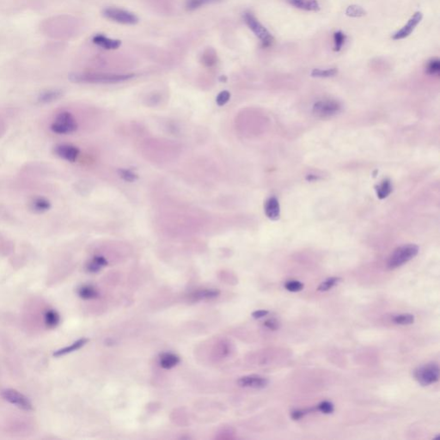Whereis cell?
<instances>
[{
    "mask_svg": "<svg viewBox=\"0 0 440 440\" xmlns=\"http://www.w3.org/2000/svg\"><path fill=\"white\" fill-rule=\"evenodd\" d=\"M134 74H114V73H103V72H82V73H72L69 76V79L74 82L83 83H117L125 82L134 78Z\"/></svg>",
    "mask_w": 440,
    "mask_h": 440,
    "instance_id": "1",
    "label": "cell"
},
{
    "mask_svg": "<svg viewBox=\"0 0 440 440\" xmlns=\"http://www.w3.org/2000/svg\"><path fill=\"white\" fill-rule=\"evenodd\" d=\"M419 253V247L415 244H407L397 248L388 261V268L395 269L409 262Z\"/></svg>",
    "mask_w": 440,
    "mask_h": 440,
    "instance_id": "2",
    "label": "cell"
},
{
    "mask_svg": "<svg viewBox=\"0 0 440 440\" xmlns=\"http://www.w3.org/2000/svg\"><path fill=\"white\" fill-rule=\"evenodd\" d=\"M78 127V122L72 113L68 111H62L55 117L50 129L55 134L66 135L75 133Z\"/></svg>",
    "mask_w": 440,
    "mask_h": 440,
    "instance_id": "3",
    "label": "cell"
},
{
    "mask_svg": "<svg viewBox=\"0 0 440 440\" xmlns=\"http://www.w3.org/2000/svg\"><path fill=\"white\" fill-rule=\"evenodd\" d=\"M244 19L245 24L249 28L255 36L261 41V44L264 48H269L275 42V38L271 33L259 22L257 18L250 12L244 13Z\"/></svg>",
    "mask_w": 440,
    "mask_h": 440,
    "instance_id": "4",
    "label": "cell"
},
{
    "mask_svg": "<svg viewBox=\"0 0 440 440\" xmlns=\"http://www.w3.org/2000/svg\"><path fill=\"white\" fill-rule=\"evenodd\" d=\"M413 376L416 381L423 386L433 385L440 379V367L436 363H430L417 368Z\"/></svg>",
    "mask_w": 440,
    "mask_h": 440,
    "instance_id": "5",
    "label": "cell"
},
{
    "mask_svg": "<svg viewBox=\"0 0 440 440\" xmlns=\"http://www.w3.org/2000/svg\"><path fill=\"white\" fill-rule=\"evenodd\" d=\"M103 16L110 20L125 24V25H134L138 24V18L135 14L132 13L128 10L116 8V7H109L104 9L103 11Z\"/></svg>",
    "mask_w": 440,
    "mask_h": 440,
    "instance_id": "6",
    "label": "cell"
},
{
    "mask_svg": "<svg viewBox=\"0 0 440 440\" xmlns=\"http://www.w3.org/2000/svg\"><path fill=\"white\" fill-rule=\"evenodd\" d=\"M1 395L5 401L19 409L25 411H30L33 409V406L28 397L16 389L5 388L1 392Z\"/></svg>",
    "mask_w": 440,
    "mask_h": 440,
    "instance_id": "7",
    "label": "cell"
},
{
    "mask_svg": "<svg viewBox=\"0 0 440 440\" xmlns=\"http://www.w3.org/2000/svg\"><path fill=\"white\" fill-rule=\"evenodd\" d=\"M341 109L340 103L333 100H322L316 102L313 106V113L319 117L333 116L339 113Z\"/></svg>",
    "mask_w": 440,
    "mask_h": 440,
    "instance_id": "8",
    "label": "cell"
},
{
    "mask_svg": "<svg viewBox=\"0 0 440 440\" xmlns=\"http://www.w3.org/2000/svg\"><path fill=\"white\" fill-rule=\"evenodd\" d=\"M423 14L420 11L415 12L412 17L409 18L407 24H405L401 29H399L397 32H395V34L392 35V39L395 41H399V40L409 37V35L412 34V31L414 30L415 28L418 26V24L421 22Z\"/></svg>",
    "mask_w": 440,
    "mask_h": 440,
    "instance_id": "9",
    "label": "cell"
},
{
    "mask_svg": "<svg viewBox=\"0 0 440 440\" xmlns=\"http://www.w3.org/2000/svg\"><path fill=\"white\" fill-rule=\"evenodd\" d=\"M268 379L260 375H247L237 380V385L243 388H255L261 389L268 385Z\"/></svg>",
    "mask_w": 440,
    "mask_h": 440,
    "instance_id": "10",
    "label": "cell"
},
{
    "mask_svg": "<svg viewBox=\"0 0 440 440\" xmlns=\"http://www.w3.org/2000/svg\"><path fill=\"white\" fill-rule=\"evenodd\" d=\"M55 153L56 156H58V158L64 159L65 161L70 162V163H74L77 161V159L79 158V148L69 144H57L55 146Z\"/></svg>",
    "mask_w": 440,
    "mask_h": 440,
    "instance_id": "11",
    "label": "cell"
},
{
    "mask_svg": "<svg viewBox=\"0 0 440 440\" xmlns=\"http://www.w3.org/2000/svg\"><path fill=\"white\" fill-rule=\"evenodd\" d=\"M52 204L49 199L43 196H36L28 203V208L32 213L41 214L51 209Z\"/></svg>",
    "mask_w": 440,
    "mask_h": 440,
    "instance_id": "12",
    "label": "cell"
},
{
    "mask_svg": "<svg viewBox=\"0 0 440 440\" xmlns=\"http://www.w3.org/2000/svg\"><path fill=\"white\" fill-rule=\"evenodd\" d=\"M93 42L106 50H114L120 47L121 41L107 37L103 34H96L93 37Z\"/></svg>",
    "mask_w": 440,
    "mask_h": 440,
    "instance_id": "13",
    "label": "cell"
},
{
    "mask_svg": "<svg viewBox=\"0 0 440 440\" xmlns=\"http://www.w3.org/2000/svg\"><path fill=\"white\" fill-rule=\"evenodd\" d=\"M265 213L268 219L271 220H277L279 219L280 208L278 199L275 197H270L265 203Z\"/></svg>",
    "mask_w": 440,
    "mask_h": 440,
    "instance_id": "14",
    "label": "cell"
},
{
    "mask_svg": "<svg viewBox=\"0 0 440 440\" xmlns=\"http://www.w3.org/2000/svg\"><path fill=\"white\" fill-rule=\"evenodd\" d=\"M220 292L216 289H201L199 291L192 293L189 296L190 299L195 302V301H205V300H212L215 299L220 296Z\"/></svg>",
    "mask_w": 440,
    "mask_h": 440,
    "instance_id": "15",
    "label": "cell"
},
{
    "mask_svg": "<svg viewBox=\"0 0 440 440\" xmlns=\"http://www.w3.org/2000/svg\"><path fill=\"white\" fill-rule=\"evenodd\" d=\"M289 3L299 10L305 11H318L321 9L317 0H288Z\"/></svg>",
    "mask_w": 440,
    "mask_h": 440,
    "instance_id": "16",
    "label": "cell"
},
{
    "mask_svg": "<svg viewBox=\"0 0 440 440\" xmlns=\"http://www.w3.org/2000/svg\"><path fill=\"white\" fill-rule=\"evenodd\" d=\"M180 357L176 354L172 353H164L159 358V364L162 368L169 370L175 367L180 363Z\"/></svg>",
    "mask_w": 440,
    "mask_h": 440,
    "instance_id": "17",
    "label": "cell"
},
{
    "mask_svg": "<svg viewBox=\"0 0 440 440\" xmlns=\"http://www.w3.org/2000/svg\"><path fill=\"white\" fill-rule=\"evenodd\" d=\"M63 95L61 90L58 89H49V90H45L43 92L40 93V95L38 96V102L40 103H54L55 101H58Z\"/></svg>",
    "mask_w": 440,
    "mask_h": 440,
    "instance_id": "18",
    "label": "cell"
},
{
    "mask_svg": "<svg viewBox=\"0 0 440 440\" xmlns=\"http://www.w3.org/2000/svg\"><path fill=\"white\" fill-rule=\"evenodd\" d=\"M107 265H108V261L105 258L101 255H96L87 263L86 270L91 274H95V273L99 272L102 268L106 267Z\"/></svg>",
    "mask_w": 440,
    "mask_h": 440,
    "instance_id": "19",
    "label": "cell"
},
{
    "mask_svg": "<svg viewBox=\"0 0 440 440\" xmlns=\"http://www.w3.org/2000/svg\"><path fill=\"white\" fill-rule=\"evenodd\" d=\"M87 342H88V339H85V338L80 339V340H77V341H75L74 343L72 344V345L69 346V347H64V348H62V349L56 351L55 354H54V356H55V357H61V356L65 355V354H70V353H72V352H75V351L79 350L81 347H83Z\"/></svg>",
    "mask_w": 440,
    "mask_h": 440,
    "instance_id": "20",
    "label": "cell"
},
{
    "mask_svg": "<svg viewBox=\"0 0 440 440\" xmlns=\"http://www.w3.org/2000/svg\"><path fill=\"white\" fill-rule=\"evenodd\" d=\"M78 294L82 299H94L98 297V292L94 286L84 285L78 289Z\"/></svg>",
    "mask_w": 440,
    "mask_h": 440,
    "instance_id": "21",
    "label": "cell"
},
{
    "mask_svg": "<svg viewBox=\"0 0 440 440\" xmlns=\"http://www.w3.org/2000/svg\"><path fill=\"white\" fill-rule=\"evenodd\" d=\"M376 192L379 199L387 198L392 192L391 182L388 179H385L379 185L376 186Z\"/></svg>",
    "mask_w": 440,
    "mask_h": 440,
    "instance_id": "22",
    "label": "cell"
},
{
    "mask_svg": "<svg viewBox=\"0 0 440 440\" xmlns=\"http://www.w3.org/2000/svg\"><path fill=\"white\" fill-rule=\"evenodd\" d=\"M45 324L47 325L49 329H54L55 327H57L60 321V317L58 312H56L55 310L50 309L45 313L44 316Z\"/></svg>",
    "mask_w": 440,
    "mask_h": 440,
    "instance_id": "23",
    "label": "cell"
},
{
    "mask_svg": "<svg viewBox=\"0 0 440 440\" xmlns=\"http://www.w3.org/2000/svg\"><path fill=\"white\" fill-rule=\"evenodd\" d=\"M218 60V56L217 53L213 48H208L206 51L203 53L201 56V61L206 66H213L215 65Z\"/></svg>",
    "mask_w": 440,
    "mask_h": 440,
    "instance_id": "24",
    "label": "cell"
},
{
    "mask_svg": "<svg viewBox=\"0 0 440 440\" xmlns=\"http://www.w3.org/2000/svg\"><path fill=\"white\" fill-rule=\"evenodd\" d=\"M426 72L430 76H439L440 73V60L438 58H433L427 62Z\"/></svg>",
    "mask_w": 440,
    "mask_h": 440,
    "instance_id": "25",
    "label": "cell"
},
{
    "mask_svg": "<svg viewBox=\"0 0 440 440\" xmlns=\"http://www.w3.org/2000/svg\"><path fill=\"white\" fill-rule=\"evenodd\" d=\"M393 323L398 325H410L414 322V316L412 314H400L396 316H393L392 318Z\"/></svg>",
    "mask_w": 440,
    "mask_h": 440,
    "instance_id": "26",
    "label": "cell"
},
{
    "mask_svg": "<svg viewBox=\"0 0 440 440\" xmlns=\"http://www.w3.org/2000/svg\"><path fill=\"white\" fill-rule=\"evenodd\" d=\"M347 40V35L342 31H336L333 34V51L340 52Z\"/></svg>",
    "mask_w": 440,
    "mask_h": 440,
    "instance_id": "27",
    "label": "cell"
},
{
    "mask_svg": "<svg viewBox=\"0 0 440 440\" xmlns=\"http://www.w3.org/2000/svg\"><path fill=\"white\" fill-rule=\"evenodd\" d=\"M338 73V70L336 68L325 69H314L311 72V76L313 78H321V79H325V78H331L333 76L336 75Z\"/></svg>",
    "mask_w": 440,
    "mask_h": 440,
    "instance_id": "28",
    "label": "cell"
},
{
    "mask_svg": "<svg viewBox=\"0 0 440 440\" xmlns=\"http://www.w3.org/2000/svg\"><path fill=\"white\" fill-rule=\"evenodd\" d=\"M220 0H187L186 8L187 10H194L204 6L208 3H216Z\"/></svg>",
    "mask_w": 440,
    "mask_h": 440,
    "instance_id": "29",
    "label": "cell"
},
{
    "mask_svg": "<svg viewBox=\"0 0 440 440\" xmlns=\"http://www.w3.org/2000/svg\"><path fill=\"white\" fill-rule=\"evenodd\" d=\"M340 280H341V278L339 277H331V278H327L326 280H324L320 284L317 290L319 292L330 291V289L333 288L337 284H339Z\"/></svg>",
    "mask_w": 440,
    "mask_h": 440,
    "instance_id": "30",
    "label": "cell"
},
{
    "mask_svg": "<svg viewBox=\"0 0 440 440\" xmlns=\"http://www.w3.org/2000/svg\"><path fill=\"white\" fill-rule=\"evenodd\" d=\"M366 14V11L357 4H353L347 8L346 10V15L347 17H364Z\"/></svg>",
    "mask_w": 440,
    "mask_h": 440,
    "instance_id": "31",
    "label": "cell"
},
{
    "mask_svg": "<svg viewBox=\"0 0 440 440\" xmlns=\"http://www.w3.org/2000/svg\"><path fill=\"white\" fill-rule=\"evenodd\" d=\"M284 286L289 292H298L302 291L304 285L302 282L299 281V280H288V281L285 282Z\"/></svg>",
    "mask_w": 440,
    "mask_h": 440,
    "instance_id": "32",
    "label": "cell"
},
{
    "mask_svg": "<svg viewBox=\"0 0 440 440\" xmlns=\"http://www.w3.org/2000/svg\"><path fill=\"white\" fill-rule=\"evenodd\" d=\"M119 175H120V177L123 179L124 181H126V182H135L138 179V175H136L134 172L130 170V169L121 168V169L119 170Z\"/></svg>",
    "mask_w": 440,
    "mask_h": 440,
    "instance_id": "33",
    "label": "cell"
},
{
    "mask_svg": "<svg viewBox=\"0 0 440 440\" xmlns=\"http://www.w3.org/2000/svg\"><path fill=\"white\" fill-rule=\"evenodd\" d=\"M317 410L323 413L330 414L333 412L334 408H333V404L332 402L324 401V402H320L319 404L317 405Z\"/></svg>",
    "mask_w": 440,
    "mask_h": 440,
    "instance_id": "34",
    "label": "cell"
},
{
    "mask_svg": "<svg viewBox=\"0 0 440 440\" xmlns=\"http://www.w3.org/2000/svg\"><path fill=\"white\" fill-rule=\"evenodd\" d=\"M230 98V93L227 90H223L218 95L216 98V103L219 106H223L225 105Z\"/></svg>",
    "mask_w": 440,
    "mask_h": 440,
    "instance_id": "35",
    "label": "cell"
},
{
    "mask_svg": "<svg viewBox=\"0 0 440 440\" xmlns=\"http://www.w3.org/2000/svg\"><path fill=\"white\" fill-rule=\"evenodd\" d=\"M312 410L313 409H296L291 412V417L294 420H299Z\"/></svg>",
    "mask_w": 440,
    "mask_h": 440,
    "instance_id": "36",
    "label": "cell"
},
{
    "mask_svg": "<svg viewBox=\"0 0 440 440\" xmlns=\"http://www.w3.org/2000/svg\"><path fill=\"white\" fill-rule=\"evenodd\" d=\"M264 326L269 329V330L275 331V330L279 329V323H278V320L275 319V318H270V319L267 320L265 322Z\"/></svg>",
    "mask_w": 440,
    "mask_h": 440,
    "instance_id": "37",
    "label": "cell"
},
{
    "mask_svg": "<svg viewBox=\"0 0 440 440\" xmlns=\"http://www.w3.org/2000/svg\"><path fill=\"white\" fill-rule=\"evenodd\" d=\"M268 314H269V312H268V310L259 309V310H256V311L252 313V316L254 317V319H261L262 317L268 316Z\"/></svg>",
    "mask_w": 440,
    "mask_h": 440,
    "instance_id": "38",
    "label": "cell"
}]
</instances>
